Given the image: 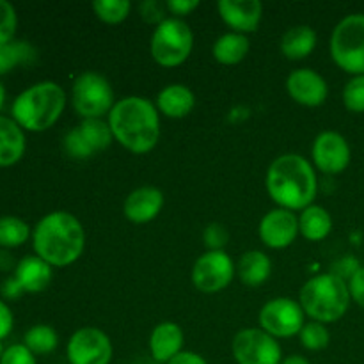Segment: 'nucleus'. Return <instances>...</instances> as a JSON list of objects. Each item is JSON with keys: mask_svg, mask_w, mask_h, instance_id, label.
<instances>
[{"mask_svg": "<svg viewBox=\"0 0 364 364\" xmlns=\"http://www.w3.org/2000/svg\"><path fill=\"white\" fill-rule=\"evenodd\" d=\"M132 4L128 0H95L92 9L100 20L107 23H119L130 13Z\"/></svg>", "mask_w": 364, "mask_h": 364, "instance_id": "c756f323", "label": "nucleus"}, {"mask_svg": "<svg viewBox=\"0 0 364 364\" xmlns=\"http://www.w3.org/2000/svg\"><path fill=\"white\" fill-rule=\"evenodd\" d=\"M14 279L20 283L23 291L38 294L43 291L52 281V265L39 256H25L14 269Z\"/></svg>", "mask_w": 364, "mask_h": 364, "instance_id": "6ab92c4d", "label": "nucleus"}, {"mask_svg": "<svg viewBox=\"0 0 364 364\" xmlns=\"http://www.w3.org/2000/svg\"><path fill=\"white\" fill-rule=\"evenodd\" d=\"M0 291H2V297L6 299H11V301H14V299L20 297L21 294H25L23 288L20 287V283H18L14 277H9V279H6L2 283V288H0Z\"/></svg>", "mask_w": 364, "mask_h": 364, "instance_id": "a19ab883", "label": "nucleus"}, {"mask_svg": "<svg viewBox=\"0 0 364 364\" xmlns=\"http://www.w3.org/2000/svg\"><path fill=\"white\" fill-rule=\"evenodd\" d=\"M66 354L70 364H110L114 350L103 331L82 327L68 341Z\"/></svg>", "mask_w": 364, "mask_h": 364, "instance_id": "9b49d317", "label": "nucleus"}, {"mask_svg": "<svg viewBox=\"0 0 364 364\" xmlns=\"http://www.w3.org/2000/svg\"><path fill=\"white\" fill-rule=\"evenodd\" d=\"M233 358L237 364H281L283 350L263 329H244L233 338Z\"/></svg>", "mask_w": 364, "mask_h": 364, "instance_id": "9d476101", "label": "nucleus"}, {"mask_svg": "<svg viewBox=\"0 0 364 364\" xmlns=\"http://www.w3.org/2000/svg\"><path fill=\"white\" fill-rule=\"evenodd\" d=\"M166 9L167 6L160 4L159 0H146V2L141 4L139 11H141V16L144 18L148 23H156L160 25L162 21H166Z\"/></svg>", "mask_w": 364, "mask_h": 364, "instance_id": "e433bc0d", "label": "nucleus"}, {"mask_svg": "<svg viewBox=\"0 0 364 364\" xmlns=\"http://www.w3.org/2000/svg\"><path fill=\"white\" fill-rule=\"evenodd\" d=\"M331 55L347 73L364 75V14L343 18L331 36Z\"/></svg>", "mask_w": 364, "mask_h": 364, "instance_id": "423d86ee", "label": "nucleus"}, {"mask_svg": "<svg viewBox=\"0 0 364 364\" xmlns=\"http://www.w3.org/2000/svg\"><path fill=\"white\" fill-rule=\"evenodd\" d=\"M348 290H350V297L364 308V267H359L352 274L350 281H348Z\"/></svg>", "mask_w": 364, "mask_h": 364, "instance_id": "4c0bfd02", "label": "nucleus"}, {"mask_svg": "<svg viewBox=\"0 0 364 364\" xmlns=\"http://www.w3.org/2000/svg\"><path fill=\"white\" fill-rule=\"evenodd\" d=\"M2 354H4V348H2V343H0V358H2Z\"/></svg>", "mask_w": 364, "mask_h": 364, "instance_id": "a18cd8bd", "label": "nucleus"}, {"mask_svg": "<svg viewBox=\"0 0 364 364\" xmlns=\"http://www.w3.org/2000/svg\"><path fill=\"white\" fill-rule=\"evenodd\" d=\"M25 153L23 128L13 117L0 116V167L16 164Z\"/></svg>", "mask_w": 364, "mask_h": 364, "instance_id": "aec40b11", "label": "nucleus"}, {"mask_svg": "<svg viewBox=\"0 0 364 364\" xmlns=\"http://www.w3.org/2000/svg\"><path fill=\"white\" fill-rule=\"evenodd\" d=\"M16 25L18 16L13 4L7 2V0H0V46L13 41Z\"/></svg>", "mask_w": 364, "mask_h": 364, "instance_id": "473e14b6", "label": "nucleus"}, {"mask_svg": "<svg viewBox=\"0 0 364 364\" xmlns=\"http://www.w3.org/2000/svg\"><path fill=\"white\" fill-rule=\"evenodd\" d=\"M167 364H208V363H206V359L203 358V355L196 354V352L183 350V352H180L176 358L171 359Z\"/></svg>", "mask_w": 364, "mask_h": 364, "instance_id": "79ce46f5", "label": "nucleus"}, {"mask_svg": "<svg viewBox=\"0 0 364 364\" xmlns=\"http://www.w3.org/2000/svg\"><path fill=\"white\" fill-rule=\"evenodd\" d=\"M31 237V228L20 217H0V245L2 247H20Z\"/></svg>", "mask_w": 364, "mask_h": 364, "instance_id": "c85d7f7f", "label": "nucleus"}, {"mask_svg": "<svg viewBox=\"0 0 364 364\" xmlns=\"http://www.w3.org/2000/svg\"><path fill=\"white\" fill-rule=\"evenodd\" d=\"M235 265L224 251H206L192 269V283L205 294H215L231 283Z\"/></svg>", "mask_w": 364, "mask_h": 364, "instance_id": "f8f14e48", "label": "nucleus"}, {"mask_svg": "<svg viewBox=\"0 0 364 364\" xmlns=\"http://www.w3.org/2000/svg\"><path fill=\"white\" fill-rule=\"evenodd\" d=\"M299 230L308 240H323L333 230V219H331L329 212L326 208L318 205H311L302 210L301 217H299Z\"/></svg>", "mask_w": 364, "mask_h": 364, "instance_id": "b1692460", "label": "nucleus"}, {"mask_svg": "<svg viewBox=\"0 0 364 364\" xmlns=\"http://www.w3.org/2000/svg\"><path fill=\"white\" fill-rule=\"evenodd\" d=\"M281 364H311L308 361V359L304 358V355H288V358H284L283 361H281Z\"/></svg>", "mask_w": 364, "mask_h": 364, "instance_id": "37998d69", "label": "nucleus"}, {"mask_svg": "<svg viewBox=\"0 0 364 364\" xmlns=\"http://www.w3.org/2000/svg\"><path fill=\"white\" fill-rule=\"evenodd\" d=\"M0 364H38L36 355L25 345H11L4 350Z\"/></svg>", "mask_w": 364, "mask_h": 364, "instance_id": "c9c22d12", "label": "nucleus"}, {"mask_svg": "<svg viewBox=\"0 0 364 364\" xmlns=\"http://www.w3.org/2000/svg\"><path fill=\"white\" fill-rule=\"evenodd\" d=\"M203 237H205V244L208 247V251H223L224 245L228 244L230 235H228V230L224 224L212 223L210 226H206Z\"/></svg>", "mask_w": 364, "mask_h": 364, "instance_id": "f704fd0d", "label": "nucleus"}, {"mask_svg": "<svg viewBox=\"0 0 364 364\" xmlns=\"http://www.w3.org/2000/svg\"><path fill=\"white\" fill-rule=\"evenodd\" d=\"M166 6L173 14H176V16H183V14L192 13V11L199 6V2L198 0H169Z\"/></svg>", "mask_w": 364, "mask_h": 364, "instance_id": "58836bf2", "label": "nucleus"}, {"mask_svg": "<svg viewBox=\"0 0 364 364\" xmlns=\"http://www.w3.org/2000/svg\"><path fill=\"white\" fill-rule=\"evenodd\" d=\"M343 103L352 112H364V75H355L343 89Z\"/></svg>", "mask_w": 364, "mask_h": 364, "instance_id": "2f4dec72", "label": "nucleus"}, {"mask_svg": "<svg viewBox=\"0 0 364 364\" xmlns=\"http://www.w3.org/2000/svg\"><path fill=\"white\" fill-rule=\"evenodd\" d=\"M36 59V48L27 41H11L0 46V75L7 73L20 64H28Z\"/></svg>", "mask_w": 364, "mask_h": 364, "instance_id": "a878e982", "label": "nucleus"}, {"mask_svg": "<svg viewBox=\"0 0 364 364\" xmlns=\"http://www.w3.org/2000/svg\"><path fill=\"white\" fill-rule=\"evenodd\" d=\"M11 329H13V313H11L9 306L0 299V340L9 336Z\"/></svg>", "mask_w": 364, "mask_h": 364, "instance_id": "ea45409f", "label": "nucleus"}, {"mask_svg": "<svg viewBox=\"0 0 364 364\" xmlns=\"http://www.w3.org/2000/svg\"><path fill=\"white\" fill-rule=\"evenodd\" d=\"M316 46V32L309 25L290 27L281 38V52L291 60L308 57Z\"/></svg>", "mask_w": 364, "mask_h": 364, "instance_id": "4be33fe9", "label": "nucleus"}, {"mask_svg": "<svg viewBox=\"0 0 364 364\" xmlns=\"http://www.w3.org/2000/svg\"><path fill=\"white\" fill-rule=\"evenodd\" d=\"M217 7L220 18L238 34L256 31L263 14L259 0H220Z\"/></svg>", "mask_w": 364, "mask_h": 364, "instance_id": "dca6fc26", "label": "nucleus"}, {"mask_svg": "<svg viewBox=\"0 0 364 364\" xmlns=\"http://www.w3.org/2000/svg\"><path fill=\"white\" fill-rule=\"evenodd\" d=\"M109 124L114 139L132 153H148L159 142V110L142 96H127L114 103Z\"/></svg>", "mask_w": 364, "mask_h": 364, "instance_id": "f257e3e1", "label": "nucleus"}, {"mask_svg": "<svg viewBox=\"0 0 364 364\" xmlns=\"http://www.w3.org/2000/svg\"><path fill=\"white\" fill-rule=\"evenodd\" d=\"M71 102L84 119L110 114L114 107V91L110 82L96 71L78 75L71 87Z\"/></svg>", "mask_w": 364, "mask_h": 364, "instance_id": "6e6552de", "label": "nucleus"}, {"mask_svg": "<svg viewBox=\"0 0 364 364\" xmlns=\"http://www.w3.org/2000/svg\"><path fill=\"white\" fill-rule=\"evenodd\" d=\"M183 331L174 322H162L153 329L149 336V352L159 363H169L183 352Z\"/></svg>", "mask_w": 364, "mask_h": 364, "instance_id": "a211bd4d", "label": "nucleus"}, {"mask_svg": "<svg viewBox=\"0 0 364 364\" xmlns=\"http://www.w3.org/2000/svg\"><path fill=\"white\" fill-rule=\"evenodd\" d=\"M270 270H272L270 258L262 251L244 252L238 262V276L247 287H259L265 283L270 277Z\"/></svg>", "mask_w": 364, "mask_h": 364, "instance_id": "5701e85b", "label": "nucleus"}, {"mask_svg": "<svg viewBox=\"0 0 364 364\" xmlns=\"http://www.w3.org/2000/svg\"><path fill=\"white\" fill-rule=\"evenodd\" d=\"M36 256L52 267L77 262L85 247V231L80 220L68 212L46 213L32 233Z\"/></svg>", "mask_w": 364, "mask_h": 364, "instance_id": "f03ea898", "label": "nucleus"}, {"mask_svg": "<svg viewBox=\"0 0 364 364\" xmlns=\"http://www.w3.org/2000/svg\"><path fill=\"white\" fill-rule=\"evenodd\" d=\"M23 341V345L32 352V354L45 355L55 350L57 343H59V336H57V333L50 326L39 323V326L31 327V329L25 333Z\"/></svg>", "mask_w": 364, "mask_h": 364, "instance_id": "cd10ccee", "label": "nucleus"}, {"mask_svg": "<svg viewBox=\"0 0 364 364\" xmlns=\"http://www.w3.org/2000/svg\"><path fill=\"white\" fill-rule=\"evenodd\" d=\"M164 206V194L155 187L135 188L124 199L123 212L128 220L135 224H144L155 219Z\"/></svg>", "mask_w": 364, "mask_h": 364, "instance_id": "f3484780", "label": "nucleus"}, {"mask_svg": "<svg viewBox=\"0 0 364 364\" xmlns=\"http://www.w3.org/2000/svg\"><path fill=\"white\" fill-rule=\"evenodd\" d=\"M316 187L315 169L297 153L277 156L267 171V191L279 208L306 210L315 199Z\"/></svg>", "mask_w": 364, "mask_h": 364, "instance_id": "7ed1b4c3", "label": "nucleus"}, {"mask_svg": "<svg viewBox=\"0 0 364 364\" xmlns=\"http://www.w3.org/2000/svg\"><path fill=\"white\" fill-rule=\"evenodd\" d=\"M66 107V92L57 82L45 80L31 85L13 102V119L23 130L45 132L59 119Z\"/></svg>", "mask_w": 364, "mask_h": 364, "instance_id": "20e7f679", "label": "nucleus"}, {"mask_svg": "<svg viewBox=\"0 0 364 364\" xmlns=\"http://www.w3.org/2000/svg\"><path fill=\"white\" fill-rule=\"evenodd\" d=\"M249 39L245 34L238 32H226L213 43V57L220 64H237L247 55Z\"/></svg>", "mask_w": 364, "mask_h": 364, "instance_id": "393cba45", "label": "nucleus"}, {"mask_svg": "<svg viewBox=\"0 0 364 364\" xmlns=\"http://www.w3.org/2000/svg\"><path fill=\"white\" fill-rule=\"evenodd\" d=\"M350 290L338 274L311 277L301 290V308L315 322L331 323L340 320L350 304Z\"/></svg>", "mask_w": 364, "mask_h": 364, "instance_id": "39448f33", "label": "nucleus"}, {"mask_svg": "<svg viewBox=\"0 0 364 364\" xmlns=\"http://www.w3.org/2000/svg\"><path fill=\"white\" fill-rule=\"evenodd\" d=\"M313 162L326 174H338L350 164V146L336 132H322L313 142Z\"/></svg>", "mask_w": 364, "mask_h": 364, "instance_id": "ddd939ff", "label": "nucleus"}, {"mask_svg": "<svg viewBox=\"0 0 364 364\" xmlns=\"http://www.w3.org/2000/svg\"><path fill=\"white\" fill-rule=\"evenodd\" d=\"M299 219L291 210L276 208L259 223V237L272 249L288 247L299 235Z\"/></svg>", "mask_w": 364, "mask_h": 364, "instance_id": "4468645a", "label": "nucleus"}, {"mask_svg": "<svg viewBox=\"0 0 364 364\" xmlns=\"http://www.w3.org/2000/svg\"><path fill=\"white\" fill-rule=\"evenodd\" d=\"M259 326L274 338H291L304 327V309L294 299H272L259 311Z\"/></svg>", "mask_w": 364, "mask_h": 364, "instance_id": "1a4fd4ad", "label": "nucleus"}, {"mask_svg": "<svg viewBox=\"0 0 364 364\" xmlns=\"http://www.w3.org/2000/svg\"><path fill=\"white\" fill-rule=\"evenodd\" d=\"M192 45L194 34L191 27L180 18H167L153 31L149 48L156 63L173 68L187 60L192 52Z\"/></svg>", "mask_w": 364, "mask_h": 364, "instance_id": "0eeeda50", "label": "nucleus"}, {"mask_svg": "<svg viewBox=\"0 0 364 364\" xmlns=\"http://www.w3.org/2000/svg\"><path fill=\"white\" fill-rule=\"evenodd\" d=\"M288 92L295 102L308 107L322 105L327 98V82L326 78L315 70L309 68H301V70L291 71L287 80Z\"/></svg>", "mask_w": 364, "mask_h": 364, "instance_id": "2eb2a0df", "label": "nucleus"}, {"mask_svg": "<svg viewBox=\"0 0 364 364\" xmlns=\"http://www.w3.org/2000/svg\"><path fill=\"white\" fill-rule=\"evenodd\" d=\"M301 336L302 345H304L308 350H323V348L329 345L331 334L326 329V326L320 322H309L302 327V331L299 333Z\"/></svg>", "mask_w": 364, "mask_h": 364, "instance_id": "7c9ffc66", "label": "nucleus"}, {"mask_svg": "<svg viewBox=\"0 0 364 364\" xmlns=\"http://www.w3.org/2000/svg\"><path fill=\"white\" fill-rule=\"evenodd\" d=\"M196 105V96L187 85L171 84L166 85L156 96V107L162 114L169 117H185L191 114Z\"/></svg>", "mask_w": 364, "mask_h": 364, "instance_id": "412c9836", "label": "nucleus"}, {"mask_svg": "<svg viewBox=\"0 0 364 364\" xmlns=\"http://www.w3.org/2000/svg\"><path fill=\"white\" fill-rule=\"evenodd\" d=\"M4 102H6V89H4L2 82H0V110H2Z\"/></svg>", "mask_w": 364, "mask_h": 364, "instance_id": "c03bdc74", "label": "nucleus"}, {"mask_svg": "<svg viewBox=\"0 0 364 364\" xmlns=\"http://www.w3.org/2000/svg\"><path fill=\"white\" fill-rule=\"evenodd\" d=\"M64 149L73 159H89V156L95 155V151L89 148V144L85 142L84 135L80 134L78 127L73 128L70 134H66V137H64Z\"/></svg>", "mask_w": 364, "mask_h": 364, "instance_id": "72a5a7b5", "label": "nucleus"}, {"mask_svg": "<svg viewBox=\"0 0 364 364\" xmlns=\"http://www.w3.org/2000/svg\"><path fill=\"white\" fill-rule=\"evenodd\" d=\"M78 130L84 135L85 142L89 144V148L92 151H102V149L109 148L110 142H112V130H110V124L105 123L102 117H92V119H84L78 124Z\"/></svg>", "mask_w": 364, "mask_h": 364, "instance_id": "bb28decb", "label": "nucleus"}]
</instances>
